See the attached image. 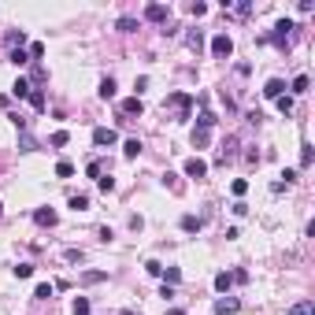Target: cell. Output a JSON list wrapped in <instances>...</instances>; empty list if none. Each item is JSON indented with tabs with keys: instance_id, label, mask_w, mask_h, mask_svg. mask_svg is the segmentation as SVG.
<instances>
[{
	"instance_id": "42",
	"label": "cell",
	"mask_w": 315,
	"mask_h": 315,
	"mask_svg": "<svg viewBox=\"0 0 315 315\" xmlns=\"http://www.w3.org/2000/svg\"><path fill=\"white\" fill-rule=\"evenodd\" d=\"M19 145H23V152H33V149H37V145H33V137H26V133H23V141H19Z\"/></svg>"
},
{
	"instance_id": "29",
	"label": "cell",
	"mask_w": 315,
	"mask_h": 315,
	"mask_svg": "<svg viewBox=\"0 0 315 315\" xmlns=\"http://www.w3.org/2000/svg\"><path fill=\"white\" fill-rule=\"evenodd\" d=\"M97 185H100V193H111V189H115V178H111V174H100Z\"/></svg>"
},
{
	"instance_id": "11",
	"label": "cell",
	"mask_w": 315,
	"mask_h": 315,
	"mask_svg": "<svg viewBox=\"0 0 315 315\" xmlns=\"http://www.w3.org/2000/svg\"><path fill=\"white\" fill-rule=\"evenodd\" d=\"M182 230L185 234H200V230H204V219H200V215H182Z\"/></svg>"
},
{
	"instance_id": "5",
	"label": "cell",
	"mask_w": 315,
	"mask_h": 315,
	"mask_svg": "<svg viewBox=\"0 0 315 315\" xmlns=\"http://www.w3.org/2000/svg\"><path fill=\"white\" fill-rule=\"evenodd\" d=\"M145 19H149V23H167V19H171V8H167V4H149V8H145Z\"/></svg>"
},
{
	"instance_id": "6",
	"label": "cell",
	"mask_w": 315,
	"mask_h": 315,
	"mask_svg": "<svg viewBox=\"0 0 315 315\" xmlns=\"http://www.w3.org/2000/svg\"><path fill=\"white\" fill-rule=\"evenodd\" d=\"M167 104H171V108H178V111H182V119H185V111L193 108V97H189V93H171V97H167Z\"/></svg>"
},
{
	"instance_id": "39",
	"label": "cell",
	"mask_w": 315,
	"mask_h": 315,
	"mask_svg": "<svg viewBox=\"0 0 315 315\" xmlns=\"http://www.w3.org/2000/svg\"><path fill=\"white\" fill-rule=\"evenodd\" d=\"M145 271H149V274H156V278H159V274H163V263H156V260H149V263H145Z\"/></svg>"
},
{
	"instance_id": "24",
	"label": "cell",
	"mask_w": 315,
	"mask_h": 315,
	"mask_svg": "<svg viewBox=\"0 0 315 315\" xmlns=\"http://www.w3.org/2000/svg\"><path fill=\"white\" fill-rule=\"evenodd\" d=\"M67 204L75 208V211H85V208H89V197H85V193H75V197L67 200Z\"/></svg>"
},
{
	"instance_id": "19",
	"label": "cell",
	"mask_w": 315,
	"mask_h": 315,
	"mask_svg": "<svg viewBox=\"0 0 315 315\" xmlns=\"http://www.w3.org/2000/svg\"><path fill=\"white\" fill-rule=\"evenodd\" d=\"M185 45H189L193 52H200V49H204V33H200V30H189V37H185Z\"/></svg>"
},
{
	"instance_id": "40",
	"label": "cell",
	"mask_w": 315,
	"mask_h": 315,
	"mask_svg": "<svg viewBox=\"0 0 315 315\" xmlns=\"http://www.w3.org/2000/svg\"><path fill=\"white\" fill-rule=\"evenodd\" d=\"M85 174H89V178H100V163H97V159H89V167H85Z\"/></svg>"
},
{
	"instance_id": "16",
	"label": "cell",
	"mask_w": 315,
	"mask_h": 315,
	"mask_svg": "<svg viewBox=\"0 0 315 315\" xmlns=\"http://www.w3.org/2000/svg\"><path fill=\"white\" fill-rule=\"evenodd\" d=\"M289 315H315V304L312 300H297V304L289 308Z\"/></svg>"
},
{
	"instance_id": "43",
	"label": "cell",
	"mask_w": 315,
	"mask_h": 315,
	"mask_svg": "<svg viewBox=\"0 0 315 315\" xmlns=\"http://www.w3.org/2000/svg\"><path fill=\"white\" fill-rule=\"evenodd\" d=\"M167 315H185V312H182V308H171V312H167Z\"/></svg>"
},
{
	"instance_id": "4",
	"label": "cell",
	"mask_w": 315,
	"mask_h": 315,
	"mask_svg": "<svg viewBox=\"0 0 315 315\" xmlns=\"http://www.w3.org/2000/svg\"><path fill=\"white\" fill-rule=\"evenodd\" d=\"M204 174H208V163H204L200 156H189V159H185V178H197V182H200Z\"/></svg>"
},
{
	"instance_id": "30",
	"label": "cell",
	"mask_w": 315,
	"mask_h": 315,
	"mask_svg": "<svg viewBox=\"0 0 315 315\" xmlns=\"http://www.w3.org/2000/svg\"><path fill=\"white\" fill-rule=\"evenodd\" d=\"M56 174H59V178H71V174H75V163H67V159H59V163H56Z\"/></svg>"
},
{
	"instance_id": "18",
	"label": "cell",
	"mask_w": 315,
	"mask_h": 315,
	"mask_svg": "<svg viewBox=\"0 0 315 315\" xmlns=\"http://www.w3.org/2000/svg\"><path fill=\"white\" fill-rule=\"evenodd\" d=\"M189 141H193V149H208V141H211V137H208V130H193Z\"/></svg>"
},
{
	"instance_id": "38",
	"label": "cell",
	"mask_w": 315,
	"mask_h": 315,
	"mask_svg": "<svg viewBox=\"0 0 315 315\" xmlns=\"http://www.w3.org/2000/svg\"><path fill=\"white\" fill-rule=\"evenodd\" d=\"M312 156H315V152H312V145H304V149H300V167H308V163H312Z\"/></svg>"
},
{
	"instance_id": "32",
	"label": "cell",
	"mask_w": 315,
	"mask_h": 315,
	"mask_svg": "<svg viewBox=\"0 0 315 315\" xmlns=\"http://www.w3.org/2000/svg\"><path fill=\"white\" fill-rule=\"evenodd\" d=\"M163 185H171L174 193H182V182H178V174H171V171L163 174Z\"/></svg>"
},
{
	"instance_id": "26",
	"label": "cell",
	"mask_w": 315,
	"mask_h": 315,
	"mask_svg": "<svg viewBox=\"0 0 315 315\" xmlns=\"http://www.w3.org/2000/svg\"><path fill=\"white\" fill-rule=\"evenodd\" d=\"M8 59H11L15 67H26V63H30V56H26L23 49H11V52H8Z\"/></svg>"
},
{
	"instance_id": "28",
	"label": "cell",
	"mask_w": 315,
	"mask_h": 315,
	"mask_svg": "<svg viewBox=\"0 0 315 315\" xmlns=\"http://www.w3.org/2000/svg\"><path fill=\"white\" fill-rule=\"evenodd\" d=\"M52 293H56V286H49V282H41V286H37V289H33V297H37V300H49V297H52Z\"/></svg>"
},
{
	"instance_id": "2",
	"label": "cell",
	"mask_w": 315,
	"mask_h": 315,
	"mask_svg": "<svg viewBox=\"0 0 315 315\" xmlns=\"http://www.w3.org/2000/svg\"><path fill=\"white\" fill-rule=\"evenodd\" d=\"M289 30H293V23H289V19H278V23H274V33L267 37V41H274L278 49L286 52V45H289Z\"/></svg>"
},
{
	"instance_id": "9",
	"label": "cell",
	"mask_w": 315,
	"mask_h": 315,
	"mask_svg": "<svg viewBox=\"0 0 315 315\" xmlns=\"http://www.w3.org/2000/svg\"><path fill=\"white\" fill-rule=\"evenodd\" d=\"M263 97H267V100H278V97H286V82H282V78H271V82L263 85Z\"/></svg>"
},
{
	"instance_id": "41",
	"label": "cell",
	"mask_w": 315,
	"mask_h": 315,
	"mask_svg": "<svg viewBox=\"0 0 315 315\" xmlns=\"http://www.w3.org/2000/svg\"><path fill=\"white\" fill-rule=\"evenodd\" d=\"M111 237H115V230H111V226H100V241H104V245H108Z\"/></svg>"
},
{
	"instance_id": "33",
	"label": "cell",
	"mask_w": 315,
	"mask_h": 315,
	"mask_svg": "<svg viewBox=\"0 0 315 315\" xmlns=\"http://www.w3.org/2000/svg\"><path fill=\"white\" fill-rule=\"evenodd\" d=\"M30 104L41 111V108H45V93H41V89H30Z\"/></svg>"
},
{
	"instance_id": "1",
	"label": "cell",
	"mask_w": 315,
	"mask_h": 315,
	"mask_svg": "<svg viewBox=\"0 0 315 315\" xmlns=\"http://www.w3.org/2000/svg\"><path fill=\"white\" fill-rule=\"evenodd\" d=\"M230 52H234V37L230 33H215V37H211V56L215 59H230Z\"/></svg>"
},
{
	"instance_id": "27",
	"label": "cell",
	"mask_w": 315,
	"mask_h": 315,
	"mask_svg": "<svg viewBox=\"0 0 315 315\" xmlns=\"http://www.w3.org/2000/svg\"><path fill=\"white\" fill-rule=\"evenodd\" d=\"M163 278H167L163 286H178V282H182V271H178V267H167V271H163Z\"/></svg>"
},
{
	"instance_id": "7",
	"label": "cell",
	"mask_w": 315,
	"mask_h": 315,
	"mask_svg": "<svg viewBox=\"0 0 315 315\" xmlns=\"http://www.w3.org/2000/svg\"><path fill=\"white\" fill-rule=\"evenodd\" d=\"M145 111V104H141V97H130V100H123V104H119V115H141Z\"/></svg>"
},
{
	"instance_id": "14",
	"label": "cell",
	"mask_w": 315,
	"mask_h": 315,
	"mask_svg": "<svg viewBox=\"0 0 315 315\" xmlns=\"http://www.w3.org/2000/svg\"><path fill=\"white\" fill-rule=\"evenodd\" d=\"M141 149H145V145L137 141V137H130V141H123V156H126V159H137V156H141Z\"/></svg>"
},
{
	"instance_id": "34",
	"label": "cell",
	"mask_w": 315,
	"mask_h": 315,
	"mask_svg": "<svg viewBox=\"0 0 315 315\" xmlns=\"http://www.w3.org/2000/svg\"><path fill=\"white\" fill-rule=\"evenodd\" d=\"M274 104H278V111H282V115H289V111H293V97H278Z\"/></svg>"
},
{
	"instance_id": "37",
	"label": "cell",
	"mask_w": 315,
	"mask_h": 315,
	"mask_svg": "<svg viewBox=\"0 0 315 315\" xmlns=\"http://www.w3.org/2000/svg\"><path fill=\"white\" fill-rule=\"evenodd\" d=\"M230 189H234V197H245V189H249V182H245V178H237V182H234Z\"/></svg>"
},
{
	"instance_id": "44",
	"label": "cell",
	"mask_w": 315,
	"mask_h": 315,
	"mask_svg": "<svg viewBox=\"0 0 315 315\" xmlns=\"http://www.w3.org/2000/svg\"><path fill=\"white\" fill-rule=\"evenodd\" d=\"M0 215H4V204H0Z\"/></svg>"
},
{
	"instance_id": "10",
	"label": "cell",
	"mask_w": 315,
	"mask_h": 315,
	"mask_svg": "<svg viewBox=\"0 0 315 315\" xmlns=\"http://www.w3.org/2000/svg\"><path fill=\"white\" fill-rule=\"evenodd\" d=\"M33 223L37 226H56V211H52V208H37V211H33Z\"/></svg>"
},
{
	"instance_id": "12",
	"label": "cell",
	"mask_w": 315,
	"mask_h": 315,
	"mask_svg": "<svg viewBox=\"0 0 315 315\" xmlns=\"http://www.w3.org/2000/svg\"><path fill=\"white\" fill-rule=\"evenodd\" d=\"M100 100H111V97H115V93H119V85H115V78H100Z\"/></svg>"
},
{
	"instance_id": "20",
	"label": "cell",
	"mask_w": 315,
	"mask_h": 315,
	"mask_svg": "<svg viewBox=\"0 0 315 315\" xmlns=\"http://www.w3.org/2000/svg\"><path fill=\"white\" fill-rule=\"evenodd\" d=\"M289 93H297V97H304V93H308V75H297V78H293Z\"/></svg>"
},
{
	"instance_id": "13",
	"label": "cell",
	"mask_w": 315,
	"mask_h": 315,
	"mask_svg": "<svg viewBox=\"0 0 315 315\" xmlns=\"http://www.w3.org/2000/svg\"><path fill=\"white\" fill-rule=\"evenodd\" d=\"M4 45H8V49H23V45H26V33L23 30H8V33H4Z\"/></svg>"
},
{
	"instance_id": "23",
	"label": "cell",
	"mask_w": 315,
	"mask_h": 315,
	"mask_svg": "<svg viewBox=\"0 0 315 315\" xmlns=\"http://www.w3.org/2000/svg\"><path fill=\"white\" fill-rule=\"evenodd\" d=\"M104 278H108L104 271H85L82 274V286H97V282H104Z\"/></svg>"
},
{
	"instance_id": "36",
	"label": "cell",
	"mask_w": 315,
	"mask_h": 315,
	"mask_svg": "<svg viewBox=\"0 0 315 315\" xmlns=\"http://www.w3.org/2000/svg\"><path fill=\"white\" fill-rule=\"evenodd\" d=\"M30 274H33V263H19L15 267V278H30Z\"/></svg>"
},
{
	"instance_id": "22",
	"label": "cell",
	"mask_w": 315,
	"mask_h": 315,
	"mask_svg": "<svg viewBox=\"0 0 315 315\" xmlns=\"http://www.w3.org/2000/svg\"><path fill=\"white\" fill-rule=\"evenodd\" d=\"M67 141H71V133H67V130H56V133L49 137V145H52V149H63Z\"/></svg>"
},
{
	"instance_id": "17",
	"label": "cell",
	"mask_w": 315,
	"mask_h": 315,
	"mask_svg": "<svg viewBox=\"0 0 315 315\" xmlns=\"http://www.w3.org/2000/svg\"><path fill=\"white\" fill-rule=\"evenodd\" d=\"M30 89H33V85L26 82V78H19V82L11 85V97H19V100H23V97H30Z\"/></svg>"
},
{
	"instance_id": "15",
	"label": "cell",
	"mask_w": 315,
	"mask_h": 315,
	"mask_svg": "<svg viewBox=\"0 0 315 315\" xmlns=\"http://www.w3.org/2000/svg\"><path fill=\"white\" fill-rule=\"evenodd\" d=\"M230 286H234V274H230V271H219V274H215V289H219V293H230Z\"/></svg>"
},
{
	"instance_id": "21",
	"label": "cell",
	"mask_w": 315,
	"mask_h": 315,
	"mask_svg": "<svg viewBox=\"0 0 315 315\" xmlns=\"http://www.w3.org/2000/svg\"><path fill=\"white\" fill-rule=\"evenodd\" d=\"M215 123H219V119L211 115V111H200V119H197V130H211Z\"/></svg>"
},
{
	"instance_id": "25",
	"label": "cell",
	"mask_w": 315,
	"mask_h": 315,
	"mask_svg": "<svg viewBox=\"0 0 315 315\" xmlns=\"http://www.w3.org/2000/svg\"><path fill=\"white\" fill-rule=\"evenodd\" d=\"M119 30H123V33H133V30H137V19H133V15H123V19H119Z\"/></svg>"
},
{
	"instance_id": "31",
	"label": "cell",
	"mask_w": 315,
	"mask_h": 315,
	"mask_svg": "<svg viewBox=\"0 0 315 315\" xmlns=\"http://www.w3.org/2000/svg\"><path fill=\"white\" fill-rule=\"evenodd\" d=\"M93 308H89V300L85 297H75V315H89Z\"/></svg>"
},
{
	"instance_id": "8",
	"label": "cell",
	"mask_w": 315,
	"mask_h": 315,
	"mask_svg": "<svg viewBox=\"0 0 315 315\" xmlns=\"http://www.w3.org/2000/svg\"><path fill=\"white\" fill-rule=\"evenodd\" d=\"M237 308H241L237 297H219V300H215V315H234Z\"/></svg>"
},
{
	"instance_id": "35",
	"label": "cell",
	"mask_w": 315,
	"mask_h": 315,
	"mask_svg": "<svg viewBox=\"0 0 315 315\" xmlns=\"http://www.w3.org/2000/svg\"><path fill=\"white\" fill-rule=\"evenodd\" d=\"M26 56H30V59H41L45 56V45L41 41H30V52H26Z\"/></svg>"
},
{
	"instance_id": "3",
	"label": "cell",
	"mask_w": 315,
	"mask_h": 315,
	"mask_svg": "<svg viewBox=\"0 0 315 315\" xmlns=\"http://www.w3.org/2000/svg\"><path fill=\"white\" fill-rule=\"evenodd\" d=\"M115 141H119V133L111 130V126H97V130H93V145H97V149H104V145L111 149Z\"/></svg>"
}]
</instances>
